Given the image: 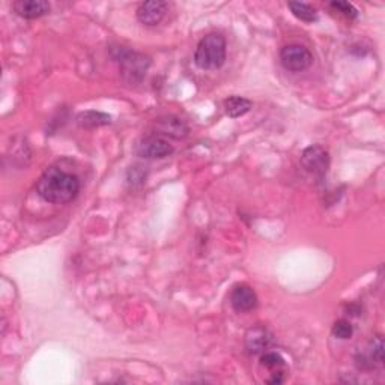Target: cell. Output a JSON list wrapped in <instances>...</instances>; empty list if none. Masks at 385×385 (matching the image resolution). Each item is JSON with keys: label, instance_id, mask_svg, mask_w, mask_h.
Returning a JSON list of instances; mask_svg holds the SVG:
<instances>
[{"label": "cell", "instance_id": "cell-13", "mask_svg": "<svg viewBox=\"0 0 385 385\" xmlns=\"http://www.w3.org/2000/svg\"><path fill=\"white\" fill-rule=\"evenodd\" d=\"M368 349L369 351L366 356H363V363H361L363 369H372L374 366V363L378 364L384 363V343L381 336H374L370 340Z\"/></svg>", "mask_w": 385, "mask_h": 385}, {"label": "cell", "instance_id": "cell-14", "mask_svg": "<svg viewBox=\"0 0 385 385\" xmlns=\"http://www.w3.org/2000/svg\"><path fill=\"white\" fill-rule=\"evenodd\" d=\"M110 122H111L110 115L97 110L82 111V113L77 116V124L83 128H97V127L108 125Z\"/></svg>", "mask_w": 385, "mask_h": 385}, {"label": "cell", "instance_id": "cell-16", "mask_svg": "<svg viewBox=\"0 0 385 385\" xmlns=\"http://www.w3.org/2000/svg\"><path fill=\"white\" fill-rule=\"evenodd\" d=\"M289 9L292 11V14L295 15L298 20L304 23H315L318 22V11L313 6L307 5V4H301V2H289L288 4Z\"/></svg>", "mask_w": 385, "mask_h": 385}, {"label": "cell", "instance_id": "cell-9", "mask_svg": "<svg viewBox=\"0 0 385 385\" xmlns=\"http://www.w3.org/2000/svg\"><path fill=\"white\" fill-rule=\"evenodd\" d=\"M230 304L239 313L251 312L258 306V295L248 285H238L230 293Z\"/></svg>", "mask_w": 385, "mask_h": 385}, {"label": "cell", "instance_id": "cell-4", "mask_svg": "<svg viewBox=\"0 0 385 385\" xmlns=\"http://www.w3.org/2000/svg\"><path fill=\"white\" fill-rule=\"evenodd\" d=\"M301 166L312 176L322 179L327 175L330 167L328 152L319 145L309 146L307 149H304L301 154Z\"/></svg>", "mask_w": 385, "mask_h": 385}, {"label": "cell", "instance_id": "cell-5", "mask_svg": "<svg viewBox=\"0 0 385 385\" xmlns=\"http://www.w3.org/2000/svg\"><path fill=\"white\" fill-rule=\"evenodd\" d=\"M281 65L288 71H304L313 64V56L310 50L300 44H289L281 48L280 52Z\"/></svg>", "mask_w": 385, "mask_h": 385}, {"label": "cell", "instance_id": "cell-12", "mask_svg": "<svg viewBox=\"0 0 385 385\" xmlns=\"http://www.w3.org/2000/svg\"><path fill=\"white\" fill-rule=\"evenodd\" d=\"M260 366L265 368L271 372L272 377L267 379L270 384H280L285 379V369H286V361L281 356L276 352H267L260 357Z\"/></svg>", "mask_w": 385, "mask_h": 385}, {"label": "cell", "instance_id": "cell-1", "mask_svg": "<svg viewBox=\"0 0 385 385\" xmlns=\"http://www.w3.org/2000/svg\"><path fill=\"white\" fill-rule=\"evenodd\" d=\"M36 191L50 204H68L80 191V181L76 175L62 169L48 167L36 182Z\"/></svg>", "mask_w": 385, "mask_h": 385}, {"label": "cell", "instance_id": "cell-17", "mask_svg": "<svg viewBox=\"0 0 385 385\" xmlns=\"http://www.w3.org/2000/svg\"><path fill=\"white\" fill-rule=\"evenodd\" d=\"M331 332H332L334 337L342 339V340H348V339L352 337L354 328L351 326V322L344 321V319H340V321H337L336 323H334Z\"/></svg>", "mask_w": 385, "mask_h": 385}, {"label": "cell", "instance_id": "cell-11", "mask_svg": "<svg viewBox=\"0 0 385 385\" xmlns=\"http://www.w3.org/2000/svg\"><path fill=\"white\" fill-rule=\"evenodd\" d=\"M13 8L20 17L27 20L39 18L50 13V4L46 0H17Z\"/></svg>", "mask_w": 385, "mask_h": 385}, {"label": "cell", "instance_id": "cell-10", "mask_svg": "<svg viewBox=\"0 0 385 385\" xmlns=\"http://www.w3.org/2000/svg\"><path fill=\"white\" fill-rule=\"evenodd\" d=\"M272 342V334L265 327H253L246 334V348L253 356L263 354Z\"/></svg>", "mask_w": 385, "mask_h": 385}, {"label": "cell", "instance_id": "cell-2", "mask_svg": "<svg viewBox=\"0 0 385 385\" xmlns=\"http://www.w3.org/2000/svg\"><path fill=\"white\" fill-rule=\"evenodd\" d=\"M195 62L200 69H218L226 62V39L220 34H209L199 43Z\"/></svg>", "mask_w": 385, "mask_h": 385}, {"label": "cell", "instance_id": "cell-15", "mask_svg": "<svg viewBox=\"0 0 385 385\" xmlns=\"http://www.w3.org/2000/svg\"><path fill=\"white\" fill-rule=\"evenodd\" d=\"M251 101L244 97H230L225 101V110L229 118H241L251 110Z\"/></svg>", "mask_w": 385, "mask_h": 385}, {"label": "cell", "instance_id": "cell-7", "mask_svg": "<svg viewBox=\"0 0 385 385\" xmlns=\"http://www.w3.org/2000/svg\"><path fill=\"white\" fill-rule=\"evenodd\" d=\"M167 13V4L161 0H149V2L140 4L137 8V20L141 24L157 26L161 23Z\"/></svg>", "mask_w": 385, "mask_h": 385}, {"label": "cell", "instance_id": "cell-8", "mask_svg": "<svg viewBox=\"0 0 385 385\" xmlns=\"http://www.w3.org/2000/svg\"><path fill=\"white\" fill-rule=\"evenodd\" d=\"M155 130L161 136H166L170 139H186L188 136V125L178 116L166 115L155 120Z\"/></svg>", "mask_w": 385, "mask_h": 385}, {"label": "cell", "instance_id": "cell-18", "mask_svg": "<svg viewBox=\"0 0 385 385\" xmlns=\"http://www.w3.org/2000/svg\"><path fill=\"white\" fill-rule=\"evenodd\" d=\"M330 6L332 9H336L337 13H340L342 15H344V17L349 18V20H354V18L358 17L357 8L354 6L352 4H349V2H343V0H337V2H331Z\"/></svg>", "mask_w": 385, "mask_h": 385}, {"label": "cell", "instance_id": "cell-6", "mask_svg": "<svg viewBox=\"0 0 385 385\" xmlns=\"http://www.w3.org/2000/svg\"><path fill=\"white\" fill-rule=\"evenodd\" d=\"M174 152V146L169 144V140L158 136H148L141 139L136 146V154L146 160L164 158Z\"/></svg>", "mask_w": 385, "mask_h": 385}, {"label": "cell", "instance_id": "cell-3", "mask_svg": "<svg viewBox=\"0 0 385 385\" xmlns=\"http://www.w3.org/2000/svg\"><path fill=\"white\" fill-rule=\"evenodd\" d=\"M116 52V60L119 62L120 76H122L124 82L133 86L141 83L150 65V59L144 53H137L122 47L118 48Z\"/></svg>", "mask_w": 385, "mask_h": 385}]
</instances>
